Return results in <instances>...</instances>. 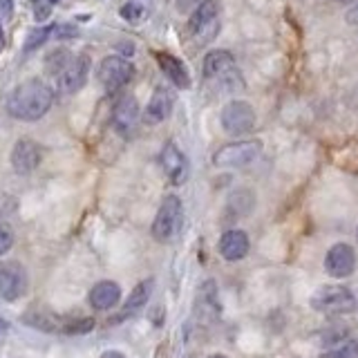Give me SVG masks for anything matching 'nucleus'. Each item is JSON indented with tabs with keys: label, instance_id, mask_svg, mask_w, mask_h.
<instances>
[{
	"label": "nucleus",
	"instance_id": "11",
	"mask_svg": "<svg viewBox=\"0 0 358 358\" xmlns=\"http://www.w3.org/2000/svg\"><path fill=\"white\" fill-rule=\"evenodd\" d=\"M43 159V150L36 141L31 139H18L11 148V166L18 175H29L34 168H38Z\"/></svg>",
	"mask_w": 358,
	"mask_h": 358
},
{
	"label": "nucleus",
	"instance_id": "18",
	"mask_svg": "<svg viewBox=\"0 0 358 358\" xmlns=\"http://www.w3.org/2000/svg\"><path fill=\"white\" fill-rule=\"evenodd\" d=\"M119 298H121V289L112 280H103V282L94 285L92 291H90V305L101 311L112 309L119 302Z\"/></svg>",
	"mask_w": 358,
	"mask_h": 358
},
{
	"label": "nucleus",
	"instance_id": "29",
	"mask_svg": "<svg viewBox=\"0 0 358 358\" xmlns=\"http://www.w3.org/2000/svg\"><path fill=\"white\" fill-rule=\"evenodd\" d=\"M7 331H9V324H7V320L0 316V343L5 341V336H7Z\"/></svg>",
	"mask_w": 358,
	"mask_h": 358
},
{
	"label": "nucleus",
	"instance_id": "27",
	"mask_svg": "<svg viewBox=\"0 0 358 358\" xmlns=\"http://www.w3.org/2000/svg\"><path fill=\"white\" fill-rule=\"evenodd\" d=\"M0 14H3V18H11V14H14V0H0Z\"/></svg>",
	"mask_w": 358,
	"mask_h": 358
},
{
	"label": "nucleus",
	"instance_id": "5",
	"mask_svg": "<svg viewBox=\"0 0 358 358\" xmlns=\"http://www.w3.org/2000/svg\"><path fill=\"white\" fill-rule=\"evenodd\" d=\"M311 305L316 311L336 316V313H350L356 309V296L347 287L327 285L318 289L311 298Z\"/></svg>",
	"mask_w": 358,
	"mask_h": 358
},
{
	"label": "nucleus",
	"instance_id": "30",
	"mask_svg": "<svg viewBox=\"0 0 358 358\" xmlns=\"http://www.w3.org/2000/svg\"><path fill=\"white\" fill-rule=\"evenodd\" d=\"M101 358H123V354L121 352H106Z\"/></svg>",
	"mask_w": 358,
	"mask_h": 358
},
{
	"label": "nucleus",
	"instance_id": "21",
	"mask_svg": "<svg viewBox=\"0 0 358 358\" xmlns=\"http://www.w3.org/2000/svg\"><path fill=\"white\" fill-rule=\"evenodd\" d=\"M324 358H358V343L356 341H341L324 354Z\"/></svg>",
	"mask_w": 358,
	"mask_h": 358
},
{
	"label": "nucleus",
	"instance_id": "16",
	"mask_svg": "<svg viewBox=\"0 0 358 358\" xmlns=\"http://www.w3.org/2000/svg\"><path fill=\"white\" fill-rule=\"evenodd\" d=\"M220 253L224 260H229V262L242 260V257L249 253V238H246V233L238 229L224 233L220 238Z\"/></svg>",
	"mask_w": 358,
	"mask_h": 358
},
{
	"label": "nucleus",
	"instance_id": "20",
	"mask_svg": "<svg viewBox=\"0 0 358 358\" xmlns=\"http://www.w3.org/2000/svg\"><path fill=\"white\" fill-rule=\"evenodd\" d=\"M56 38V25H48V27H36L29 31V36L25 41V52H34L41 45H45L48 41Z\"/></svg>",
	"mask_w": 358,
	"mask_h": 358
},
{
	"label": "nucleus",
	"instance_id": "10",
	"mask_svg": "<svg viewBox=\"0 0 358 358\" xmlns=\"http://www.w3.org/2000/svg\"><path fill=\"white\" fill-rule=\"evenodd\" d=\"M27 273L18 262H0V298L14 302L25 296Z\"/></svg>",
	"mask_w": 358,
	"mask_h": 358
},
{
	"label": "nucleus",
	"instance_id": "26",
	"mask_svg": "<svg viewBox=\"0 0 358 358\" xmlns=\"http://www.w3.org/2000/svg\"><path fill=\"white\" fill-rule=\"evenodd\" d=\"M50 7H52L50 0H34V18L36 20L50 18Z\"/></svg>",
	"mask_w": 358,
	"mask_h": 358
},
{
	"label": "nucleus",
	"instance_id": "14",
	"mask_svg": "<svg viewBox=\"0 0 358 358\" xmlns=\"http://www.w3.org/2000/svg\"><path fill=\"white\" fill-rule=\"evenodd\" d=\"M173 106H175L173 90L171 87H157L150 96V101H148V106H145V110H143V121L150 123V126H157V123H162L171 117Z\"/></svg>",
	"mask_w": 358,
	"mask_h": 358
},
{
	"label": "nucleus",
	"instance_id": "3",
	"mask_svg": "<svg viewBox=\"0 0 358 358\" xmlns=\"http://www.w3.org/2000/svg\"><path fill=\"white\" fill-rule=\"evenodd\" d=\"M188 36L197 48L208 45L220 34V5L217 0H204L188 18Z\"/></svg>",
	"mask_w": 358,
	"mask_h": 358
},
{
	"label": "nucleus",
	"instance_id": "2",
	"mask_svg": "<svg viewBox=\"0 0 358 358\" xmlns=\"http://www.w3.org/2000/svg\"><path fill=\"white\" fill-rule=\"evenodd\" d=\"M201 74L208 83L217 85L220 92H233L242 87V78L238 67H235L233 54L227 50H213L201 61Z\"/></svg>",
	"mask_w": 358,
	"mask_h": 358
},
{
	"label": "nucleus",
	"instance_id": "32",
	"mask_svg": "<svg viewBox=\"0 0 358 358\" xmlns=\"http://www.w3.org/2000/svg\"><path fill=\"white\" fill-rule=\"evenodd\" d=\"M210 358H227V356H222V354H215V356H210Z\"/></svg>",
	"mask_w": 358,
	"mask_h": 358
},
{
	"label": "nucleus",
	"instance_id": "19",
	"mask_svg": "<svg viewBox=\"0 0 358 358\" xmlns=\"http://www.w3.org/2000/svg\"><path fill=\"white\" fill-rule=\"evenodd\" d=\"M152 280H143L137 287L132 289V294L126 300V307H123V316H130V313H137L139 309H143V305H148L150 294H152Z\"/></svg>",
	"mask_w": 358,
	"mask_h": 358
},
{
	"label": "nucleus",
	"instance_id": "13",
	"mask_svg": "<svg viewBox=\"0 0 358 358\" xmlns=\"http://www.w3.org/2000/svg\"><path fill=\"white\" fill-rule=\"evenodd\" d=\"M356 266V253L350 244H334L327 251V257H324V268L327 273L334 278H347Z\"/></svg>",
	"mask_w": 358,
	"mask_h": 358
},
{
	"label": "nucleus",
	"instance_id": "8",
	"mask_svg": "<svg viewBox=\"0 0 358 358\" xmlns=\"http://www.w3.org/2000/svg\"><path fill=\"white\" fill-rule=\"evenodd\" d=\"M99 83L103 85L108 92H117L126 83H130V78L134 76V67L128 59H121V56H106L101 61L99 70Z\"/></svg>",
	"mask_w": 358,
	"mask_h": 358
},
{
	"label": "nucleus",
	"instance_id": "15",
	"mask_svg": "<svg viewBox=\"0 0 358 358\" xmlns=\"http://www.w3.org/2000/svg\"><path fill=\"white\" fill-rule=\"evenodd\" d=\"M159 159H162V168H164L166 177L171 179L175 186L186 182V177H188V159H186V155L179 150L173 141H168L164 145Z\"/></svg>",
	"mask_w": 358,
	"mask_h": 358
},
{
	"label": "nucleus",
	"instance_id": "6",
	"mask_svg": "<svg viewBox=\"0 0 358 358\" xmlns=\"http://www.w3.org/2000/svg\"><path fill=\"white\" fill-rule=\"evenodd\" d=\"M262 152V143L257 139H249V141H235V143H227L215 152L213 162L215 166L222 168H242L249 166L251 162L257 159V155Z\"/></svg>",
	"mask_w": 358,
	"mask_h": 358
},
{
	"label": "nucleus",
	"instance_id": "4",
	"mask_svg": "<svg viewBox=\"0 0 358 358\" xmlns=\"http://www.w3.org/2000/svg\"><path fill=\"white\" fill-rule=\"evenodd\" d=\"M182 220H184V208H182V199L177 195H168L159 210H157V217L152 222V238L157 242H171L175 235L182 229Z\"/></svg>",
	"mask_w": 358,
	"mask_h": 358
},
{
	"label": "nucleus",
	"instance_id": "9",
	"mask_svg": "<svg viewBox=\"0 0 358 358\" xmlns=\"http://www.w3.org/2000/svg\"><path fill=\"white\" fill-rule=\"evenodd\" d=\"M87 74H90V56L87 54L72 56V61L54 76L56 90H59L61 94H74L85 85Z\"/></svg>",
	"mask_w": 358,
	"mask_h": 358
},
{
	"label": "nucleus",
	"instance_id": "7",
	"mask_svg": "<svg viewBox=\"0 0 358 358\" xmlns=\"http://www.w3.org/2000/svg\"><path fill=\"white\" fill-rule=\"evenodd\" d=\"M222 128L233 137H242V134L251 132L255 128V110L246 101H229L222 108Z\"/></svg>",
	"mask_w": 358,
	"mask_h": 358
},
{
	"label": "nucleus",
	"instance_id": "25",
	"mask_svg": "<svg viewBox=\"0 0 358 358\" xmlns=\"http://www.w3.org/2000/svg\"><path fill=\"white\" fill-rule=\"evenodd\" d=\"M14 246V233L7 224H0V255H5Z\"/></svg>",
	"mask_w": 358,
	"mask_h": 358
},
{
	"label": "nucleus",
	"instance_id": "28",
	"mask_svg": "<svg viewBox=\"0 0 358 358\" xmlns=\"http://www.w3.org/2000/svg\"><path fill=\"white\" fill-rule=\"evenodd\" d=\"M347 22H350V25H356L358 27V5H354L350 11H347Z\"/></svg>",
	"mask_w": 358,
	"mask_h": 358
},
{
	"label": "nucleus",
	"instance_id": "22",
	"mask_svg": "<svg viewBox=\"0 0 358 358\" xmlns=\"http://www.w3.org/2000/svg\"><path fill=\"white\" fill-rule=\"evenodd\" d=\"M70 61H72V54H70V52H65V50H59V52L50 54V56H48V61H45V63H48V72H50L52 76H56L67 63H70Z\"/></svg>",
	"mask_w": 358,
	"mask_h": 358
},
{
	"label": "nucleus",
	"instance_id": "31",
	"mask_svg": "<svg viewBox=\"0 0 358 358\" xmlns=\"http://www.w3.org/2000/svg\"><path fill=\"white\" fill-rule=\"evenodd\" d=\"M3 45H5V38H3V27H0V50H3Z\"/></svg>",
	"mask_w": 358,
	"mask_h": 358
},
{
	"label": "nucleus",
	"instance_id": "12",
	"mask_svg": "<svg viewBox=\"0 0 358 358\" xmlns=\"http://www.w3.org/2000/svg\"><path fill=\"white\" fill-rule=\"evenodd\" d=\"M139 123V106L134 96H123L117 101L115 110H112V126L121 134V137H130L137 130Z\"/></svg>",
	"mask_w": 358,
	"mask_h": 358
},
{
	"label": "nucleus",
	"instance_id": "24",
	"mask_svg": "<svg viewBox=\"0 0 358 358\" xmlns=\"http://www.w3.org/2000/svg\"><path fill=\"white\" fill-rule=\"evenodd\" d=\"M94 329V320L92 318H78V320H70V322H65L61 331L65 334H87V331H92Z\"/></svg>",
	"mask_w": 358,
	"mask_h": 358
},
{
	"label": "nucleus",
	"instance_id": "33",
	"mask_svg": "<svg viewBox=\"0 0 358 358\" xmlns=\"http://www.w3.org/2000/svg\"><path fill=\"white\" fill-rule=\"evenodd\" d=\"M336 3H352V0H336Z\"/></svg>",
	"mask_w": 358,
	"mask_h": 358
},
{
	"label": "nucleus",
	"instance_id": "17",
	"mask_svg": "<svg viewBox=\"0 0 358 358\" xmlns=\"http://www.w3.org/2000/svg\"><path fill=\"white\" fill-rule=\"evenodd\" d=\"M157 63H159L162 72L166 74V78H168V81H171L173 85L184 87V90L190 87V74H188V70L184 67L182 61L175 59L173 54L159 52V54H157Z\"/></svg>",
	"mask_w": 358,
	"mask_h": 358
},
{
	"label": "nucleus",
	"instance_id": "34",
	"mask_svg": "<svg viewBox=\"0 0 358 358\" xmlns=\"http://www.w3.org/2000/svg\"><path fill=\"white\" fill-rule=\"evenodd\" d=\"M50 3H52V5H54V3H61V0H50Z\"/></svg>",
	"mask_w": 358,
	"mask_h": 358
},
{
	"label": "nucleus",
	"instance_id": "1",
	"mask_svg": "<svg viewBox=\"0 0 358 358\" xmlns=\"http://www.w3.org/2000/svg\"><path fill=\"white\" fill-rule=\"evenodd\" d=\"M52 103H54L52 87L38 81V78H29V81L11 90V94L7 99V112L18 121H38L48 115Z\"/></svg>",
	"mask_w": 358,
	"mask_h": 358
},
{
	"label": "nucleus",
	"instance_id": "23",
	"mask_svg": "<svg viewBox=\"0 0 358 358\" xmlns=\"http://www.w3.org/2000/svg\"><path fill=\"white\" fill-rule=\"evenodd\" d=\"M143 16H145V9L141 3H137V0H132V3H126L121 7V18L128 22H139Z\"/></svg>",
	"mask_w": 358,
	"mask_h": 358
}]
</instances>
